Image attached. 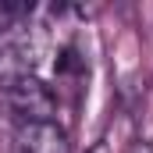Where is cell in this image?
I'll return each instance as SVG.
<instances>
[{
	"instance_id": "obj_2",
	"label": "cell",
	"mask_w": 153,
	"mask_h": 153,
	"mask_svg": "<svg viewBox=\"0 0 153 153\" xmlns=\"http://www.w3.org/2000/svg\"><path fill=\"white\" fill-rule=\"evenodd\" d=\"M32 75V50L25 43L22 25H4L0 29V85L11 89L14 82Z\"/></svg>"
},
{
	"instance_id": "obj_4",
	"label": "cell",
	"mask_w": 153,
	"mask_h": 153,
	"mask_svg": "<svg viewBox=\"0 0 153 153\" xmlns=\"http://www.w3.org/2000/svg\"><path fill=\"white\" fill-rule=\"evenodd\" d=\"M132 153H153V150H150V146H135Z\"/></svg>"
},
{
	"instance_id": "obj_3",
	"label": "cell",
	"mask_w": 153,
	"mask_h": 153,
	"mask_svg": "<svg viewBox=\"0 0 153 153\" xmlns=\"http://www.w3.org/2000/svg\"><path fill=\"white\" fill-rule=\"evenodd\" d=\"M18 153H68V135L53 121H36V125H18L14 135Z\"/></svg>"
},
{
	"instance_id": "obj_1",
	"label": "cell",
	"mask_w": 153,
	"mask_h": 153,
	"mask_svg": "<svg viewBox=\"0 0 153 153\" xmlns=\"http://www.w3.org/2000/svg\"><path fill=\"white\" fill-rule=\"evenodd\" d=\"M4 93H7L11 111L18 114V125L50 121V114H53V96H50V89H46L36 75H29V78H22V82H14V85H11V89H4Z\"/></svg>"
}]
</instances>
